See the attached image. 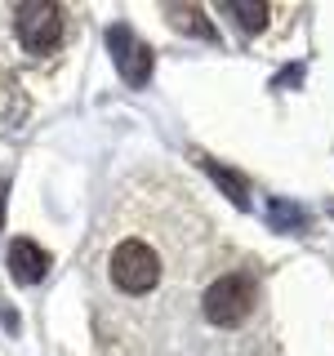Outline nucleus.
Instances as JSON below:
<instances>
[{
  "label": "nucleus",
  "instance_id": "nucleus-1",
  "mask_svg": "<svg viewBox=\"0 0 334 356\" xmlns=\"http://www.w3.org/2000/svg\"><path fill=\"white\" fill-rule=\"evenodd\" d=\"M107 276H111V285L125 289V294H148V289H156V281H161V259H156V250L148 241H120L116 250H111Z\"/></svg>",
  "mask_w": 334,
  "mask_h": 356
},
{
  "label": "nucleus",
  "instance_id": "nucleus-2",
  "mask_svg": "<svg viewBox=\"0 0 334 356\" xmlns=\"http://www.w3.org/2000/svg\"><path fill=\"white\" fill-rule=\"evenodd\" d=\"M254 303H259V289H254V281L245 272H228L205 289V316H209V325H223V330L241 325L254 312Z\"/></svg>",
  "mask_w": 334,
  "mask_h": 356
},
{
  "label": "nucleus",
  "instance_id": "nucleus-3",
  "mask_svg": "<svg viewBox=\"0 0 334 356\" xmlns=\"http://www.w3.org/2000/svg\"><path fill=\"white\" fill-rule=\"evenodd\" d=\"M14 27H18L22 49L36 54V58H45V54H54L63 44V9L49 5V0H31V5L18 9Z\"/></svg>",
  "mask_w": 334,
  "mask_h": 356
},
{
  "label": "nucleus",
  "instance_id": "nucleus-4",
  "mask_svg": "<svg viewBox=\"0 0 334 356\" xmlns=\"http://www.w3.org/2000/svg\"><path fill=\"white\" fill-rule=\"evenodd\" d=\"M111 54H116V63H120V72H125L129 85H143V81H148V72H152V49H148L138 36H134V31L111 27Z\"/></svg>",
  "mask_w": 334,
  "mask_h": 356
},
{
  "label": "nucleus",
  "instance_id": "nucleus-5",
  "mask_svg": "<svg viewBox=\"0 0 334 356\" xmlns=\"http://www.w3.org/2000/svg\"><path fill=\"white\" fill-rule=\"evenodd\" d=\"M45 272H49V254H45L36 241L18 236L9 245V276H14L18 285H36V281H45Z\"/></svg>",
  "mask_w": 334,
  "mask_h": 356
},
{
  "label": "nucleus",
  "instance_id": "nucleus-6",
  "mask_svg": "<svg viewBox=\"0 0 334 356\" xmlns=\"http://www.w3.org/2000/svg\"><path fill=\"white\" fill-rule=\"evenodd\" d=\"M205 170L223 183V192H228L237 205H245V183H241V174H232V170H223V165H214V161H205Z\"/></svg>",
  "mask_w": 334,
  "mask_h": 356
},
{
  "label": "nucleus",
  "instance_id": "nucleus-7",
  "mask_svg": "<svg viewBox=\"0 0 334 356\" xmlns=\"http://www.w3.org/2000/svg\"><path fill=\"white\" fill-rule=\"evenodd\" d=\"M228 14L237 18V22H245L250 31H259L263 22H267V5H241V0H237V5H228Z\"/></svg>",
  "mask_w": 334,
  "mask_h": 356
},
{
  "label": "nucleus",
  "instance_id": "nucleus-8",
  "mask_svg": "<svg viewBox=\"0 0 334 356\" xmlns=\"http://www.w3.org/2000/svg\"><path fill=\"white\" fill-rule=\"evenodd\" d=\"M0 196H5V192H0ZM0 218H5V214H0Z\"/></svg>",
  "mask_w": 334,
  "mask_h": 356
}]
</instances>
